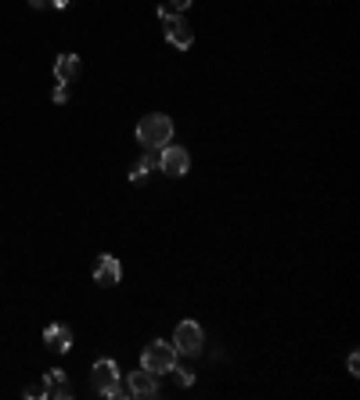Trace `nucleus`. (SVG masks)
<instances>
[{"label":"nucleus","mask_w":360,"mask_h":400,"mask_svg":"<svg viewBox=\"0 0 360 400\" xmlns=\"http://www.w3.org/2000/svg\"><path fill=\"white\" fill-rule=\"evenodd\" d=\"M69 4H72V0H51V8H54V11H65Z\"/></svg>","instance_id":"nucleus-17"},{"label":"nucleus","mask_w":360,"mask_h":400,"mask_svg":"<svg viewBox=\"0 0 360 400\" xmlns=\"http://www.w3.org/2000/svg\"><path fill=\"white\" fill-rule=\"evenodd\" d=\"M94 281H98L101 289H116V285L123 281V263L116 260L112 252L98 256V263H94Z\"/></svg>","instance_id":"nucleus-7"},{"label":"nucleus","mask_w":360,"mask_h":400,"mask_svg":"<svg viewBox=\"0 0 360 400\" xmlns=\"http://www.w3.org/2000/svg\"><path fill=\"white\" fill-rule=\"evenodd\" d=\"M51 98H54V105H65V101H69V87L54 83V94H51Z\"/></svg>","instance_id":"nucleus-15"},{"label":"nucleus","mask_w":360,"mask_h":400,"mask_svg":"<svg viewBox=\"0 0 360 400\" xmlns=\"http://www.w3.org/2000/svg\"><path fill=\"white\" fill-rule=\"evenodd\" d=\"M159 170L166 173V177H184V173L191 170V155H187V148H180V145H162L159 148Z\"/></svg>","instance_id":"nucleus-5"},{"label":"nucleus","mask_w":360,"mask_h":400,"mask_svg":"<svg viewBox=\"0 0 360 400\" xmlns=\"http://www.w3.org/2000/svg\"><path fill=\"white\" fill-rule=\"evenodd\" d=\"M90 386L98 397H108V400H123V397H130L127 390L119 386V364L112 357H101V361H94L90 368Z\"/></svg>","instance_id":"nucleus-1"},{"label":"nucleus","mask_w":360,"mask_h":400,"mask_svg":"<svg viewBox=\"0 0 360 400\" xmlns=\"http://www.w3.org/2000/svg\"><path fill=\"white\" fill-rule=\"evenodd\" d=\"M346 368H350V375H360V357H357V354H350Z\"/></svg>","instance_id":"nucleus-16"},{"label":"nucleus","mask_w":360,"mask_h":400,"mask_svg":"<svg viewBox=\"0 0 360 400\" xmlns=\"http://www.w3.org/2000/svg\"><path fill=\"white\" fill-rule=\"evenodd\" d=\"M191 4H195V0H173V8H180V11H184V8H191Z\"/></svg>","instance_id":"nucleus-19"},{"label":"nucleus","mask_w":360,"mask_h":400,"mask_svg":"<svg viewBox=\"0 0 360 400\" xmlns=\"http://www.w3.org/2000/svg\"><path fill=\"white\" fill-rule=\"evenodd\" d=\"M162 33L177 51H187V47L195 43V29L187 26V19H180V14H162Z\"/></svg>","instance_id":"nucleus-6"},{"label":"nucleus","mask_w":360,"mask_h":400,"mask_svg":"<svg viewBox=\"0 0 360 400\" xmlns=\"http://www.w3.org/2000/svg\"><path fill=\"white\" fill-rule=\"evenodd\" d=\"M148 173H151V170H148V166H145V163H140V159H137V163L130 166V173H127V177H130L134 184H145V181H148Z\"/></svg>","instance_id":"nucleus-12"},{"label":"nucleus","mask_w":360,"mask_h":400,"mask_svg":"<svg viewBox=\"0 0 360 400\" xmlns=\"http://www.w3.org/2000/svg\"><path fill=\"white\" fill-rule=\"evenodd\" d=\"M43 390H47V400H69V397H72L69 375L61 372V368H51V372H43Z\"/></svg>","instance_id":"nucleus-9"},{"label":"nucleus","mask_w":360,"mask_h":400,"mask_svg":"<svg viewBox=\"0 0 360 400\" xmlns=\"http://www.w3.org/2000/svg\"><path fill=\"white\" fill-rule=\"evenodd\" d=\"M173 346L184 357H198L202 346H206V332H202V325H195V321H180L177 332H173Z\"/></svg>","instance_id":"nucleus-4"},{"label":"nucleus","mask_w":360,"mask_h":400,"mask_svg":"<svg viewBox=\"0 0 360 400\" xmlns=\"http://www.w3.org/2000/svg\"><path fill=\"white\" fill-rule=\"evenodd\" d=\"M29 4H33V8H36V11H43V8H47V4H51V0H29Z\"/></svg>","instance_id":"nucleus-18"},{"label":"nucleus","mask_w":360,"mask_h":400,"mask_svg":"<svg viewBox=\"0 0 360 400\" xmlns=\"http://www.w3.org/2000/svg\"><path fill=\"white\" fill-rule=\"evenodd\" d=\"M169 375H177L180 386H195V375L187 372V368H180V364H173V372H169Z\"/></svg>","instance_id":"nucleus-13"},{"label":"nucleus","mask_w":360,"mask_h":400,"mask_svg":"<svg viewBox=\"0 0 360 400\" xmlns=\"http://www.w3.org/2000/svg\"><path fill=\"white\" fill-rule=\"evenodd\" d=\"M134 137H137V145H145V148H162V145H169V137H173V119L162 116V112H151V116H145L137 123Z\"/></svg>","instance_id":"nucleus-2"},{"label":"nucleus","mask_w":360,"mask_h":400,"mask_svg":"<svg viewBox=\"0 0 360 400\" xmlns=\"http://www.w3.org/2000/svg\"><path fill=\"white\" fill-rule=\"evenodd\" d=\"M22 397H29V400H47L43 382H33V386H25V390H22Z\"/></svg>","instance_id":"nucleus-14"},{"label":"nucleus","mask_w":360,"mask_h":400,"mask_svg":"<svg viewBox=\"0 0 360 400\" xmlns=\"http://www.w3.org/2000/svg\"><path fill=\"white\" fill-rule=\"evenodd\" d=\"M177 346L173 343H166V339H151L145 346V354H140V368H148L151 375H169L173 372V364H177Z\"/></svg>","instance_id":"nucleus-3"},{"label":"nucleus","mask_w":360,"mask_h":400,"mask_svg":"<svg viewBox=\"0 0 360 400\" xmlns=\"http://www.w3.org/2000/svg\"><path fill=\"white\" fill-rule=\"evenodd\" d=\"M43 343H47V350H54V354H69L72 350V328L69 325H47Z\"/></svg>","instance_id":"nucleus-11"},{"label":"nucleus","mask_w":360,"mask_h":400,"mask_svg":"<svg viewBox=\"0 0 360 400\" xmlns=\"http://www.w3.org/2000/svg\"><path fill=\"white\" fill-rule=\"evenodd\" d=\"M127 393L137 397V400H151L159 397V375H151L148 368H140V372L127 375Z\"/></svg>","instance_id":"nucleus-8"},{"label":"nucleus","mask_w":360,"mask_h":400,"mask_svg":"<svg viewBox=\"0 0 360 400\" xmlns=\"http://www.w3.org/2000/svg\"><path fill=\"white\" fill-rule=\"evenodd\" d=\"M83 72V61H80V54H58V61H54V83H61V87H69L76 76Z\"/></svg>","instance_id":"nucleus-10"}]
</instances>
